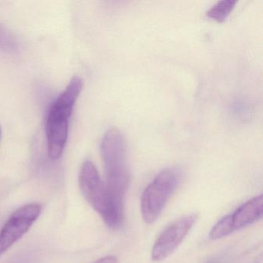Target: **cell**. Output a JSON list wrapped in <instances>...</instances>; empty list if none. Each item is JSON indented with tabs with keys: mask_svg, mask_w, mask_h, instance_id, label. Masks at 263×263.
Listing matches in <instances>:
<instances>
[{
	"mask_svg": "<svg viewBox=\"0 0 263 263\" xmlns=\"http://www.w3.org/2000/svg\"><path fill=\"white\" fill-rule=\"evenodd\" d=\"M0 138H1V127H0Z\"/></svg>",
	"mask_w": 263,
	"mask_h": 263,
	"instance_id": "4fadbf2b",
	"label": "cell"
},
{
	"mask_svg": "<svg viewBox=\"0 0 263 263\" xmlns=\"http://www.w3.org/2000/svg\"><path fill=\"white\" fill-rule=\"evenodd\" d=\"M181 172L177 167L163 169L147 186L141 198L143 220L147 224L155 222L164 210L167 201L181 183Z\"/></svg>",
	"mask_w": 263,
	"mask_h": 263,
	"instance_id": "3957f363",
	"label": "cell"
},
{
	"mask_svg": "<svg viewBox=\"0 0 263 263\" xmlns=\"http://www.w3.org/2000/svg\"><path fill=\"white\" fill-rule=\"evenodd\" d=\"M197 218V214H191L169 224L154 244L152 259L155 261H163L175 252L196 222Z\"/></svg>",
	"mask_w": 263,
	"mask_h": 263,
	"instance_id": "8992f818",
	"label": "cell"
},
{
	"mask_svg": "<svg viewBox=\"0 0 263 263\" xmlns=\"http://www.w3.org/2000/svg\"><path fill=\"white\" fill-rule=\"evenodd\" d=\"M234 231L231 221L230 215H226L219 220L211 229L209 232V238L212 240H218L224 238L232 234Z\"/></svg>",
	"mask_w": 263,
	"mask_h": 263,
	"instance_id": "9c48e42d",
	"label": "cell"
},
{
	"mask_svg": "<svg viewBox=\"0 0 263 263\" xmlns=\"http://www.w3.org/2000/svg\"><path fill=\"white\" fill-rule=\"evenodd\" d=\"M101 154L112 210L118 219L124 221V198L130 184V175L125 140L121 130L114 127L104 134L101 143Z\"/></svg>",
	"mask_w": 263,
	"mask_h": 263,
	"instance_id": "6da1fadb",
	"label": "cell"
},
{
	"mask_svg": "<svg viewBox=\"0 0 263 263\" xmlns=\"http://www.w3.org/2000/svg\"><path fill=\"white\" fill-rule=\"evenodd\" d=\"M235 0H221L212 6L206 12V16L213 21L222 23L227 19L236 5Z\"/></svg>",
	"mask_w": 263,
	"mask_h": 263,
	"instance_id": "ba28073f",
	"label": "cell"
},
{
	"mask_svg": "<svg viewBox=\"0 0 263 263\" xmlns=\"http://www.w3.org/2000/svg\"><path fill=\"white\" fill-rule=\"evenodd\" d=\"M79 186L86 201L101 215L104 223L110 229H118L105 183L101 179L96 166L91 161H85L81 166Z\"/></svg>",
	"mask_w": 263,
	"mask_h": 263,
	"instance_id": "277c9868",
	"label": "cell"
},
{
	"mask_svg": "<svg viewBox=\"0 0 263 263\" xmlns=\"http://www.w3.org/2000/svg\"><path fill=\"white\" fill-rule=\"evenodd\" d=\"M18 49V43L14 35L0 24V50L14 52Z\"/></svg>",
	"mask_w": 263,
	"mask_h": 263,
	"instance_id": "30bf717a",
	"label": "cell"
},
{
	"mask_svg": "<svg viewBox=\"0 0 263 263\" xmlns=\"http://www.w3.org/2000/svg\"><path fill=\"white\" fill-rule=\"evenodd\" d=\"M263 214V196L254 197L230 214L234 231L240 230L261 219Z\"/></svg>",
	"mask_w": 263,
	"mask_h": 263,
	"instance_id": "52a82bcc",
	"label": "cell"
},
{
	"mask_svg": "<svg viewBox=\"0 0 263 263\" xmlns=\"http://www.w3.org/2000/svg\"><path fill=\"white\" fill-rule=\"evenodd\" d=\"M83 87V80L80 77H73L49 109L46 135L47 152L51 159H59L64 153L68 138L69 120Z\"/></svg>",
	"mask_w": 263,
	"mask_h": 263,
	"instance_id": "7a4b0ae2",
	"label": "cell"
},
{
	"mask_svg": "<svg viewBox=\"0 0 263 263\" xmlns=\"http://www.w3.org/2000/svg\"><path fill=\"white\" fill-rule=\"evenodd\" d=\"M93 263H118V260L117 257L114 256V255H108V256L100 258Z\"/></svg>",
	"mask_w": 263,
	"mask_h": 263,
	"instance_id": "7c38bea8",
	"label": "cell"
},
{
	"mask_svg": "<svg viewBox=\"0 0 263 263\" xmlns=\"http://www.w3.org/2000/svg\"><path fill=\"white\" fill-rule=\"evenodd\" d=\"M204 263H227V258L226 255H217L209 258Z\"/></svg>",
	"mask_w": 263,
	"mask_h": 263,
	"instance_id": "8fae6325",
	"label": "cell"
},
{
	"mask_svg": "<svg viewBox=\"0 0 263 263\" xmlns=\"http://www.w3.org/2000/svg\"><path fill=\"white\" fill-rule=\"evenodd\" d=\"M41 212V204L31 203L19 208L10 215L0 231V256L30 230Z\"/></svg>",
	"mask_w": 263,
	"mask_h": 263,
	"instance_id": "5b68a950",
	"label": "cell"
}]
</instances>
